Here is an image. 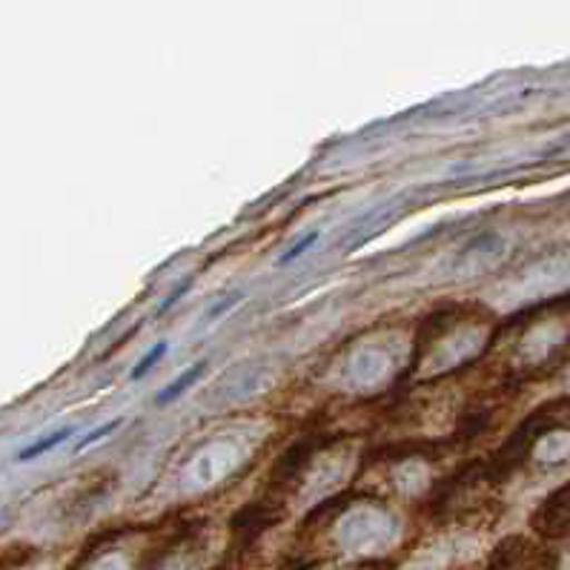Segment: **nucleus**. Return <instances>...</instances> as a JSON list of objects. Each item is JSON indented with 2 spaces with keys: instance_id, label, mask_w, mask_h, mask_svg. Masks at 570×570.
Returning a JSON list of instances; mask_svg holds the SVG:
<instances>
[{
  "instance_id": "1",
  "label": "nucleus",
  "mask_w": 570,
  "mask_h": 570,
  "mask_svg": "<svg viewBox=\"0 0 570 570\" xmlns=\"http://www.w3.org/2000/svg\"><path fill=\"white\" fill-rule=\"evenodd\" d=\"M484 570H559L557 557L528 537H508L493 548Z\"/></svg>"
},
{
  "instance_id": "2",
  "label": "nucleus",
  "mask_w": 570,
  "mask_h": 570,
  "mask_svg": "<svg viewBox=\"0 0 570 570\" xmlns=\"http://www.w3.org/2000/svg\"><path fill=\"white\" fill-rule=\"evenodd\" d=\"M530 528L533 533L548 542H557V539H570V482H564L562 488H557L533 510L530 517Z\"/></svg>"
},
{
  "instance_id": "3",
  "label": "nucleus",
  "mask_w": 570,
  "mask_h": 570,
  "mask_svg": "<svg viewBox=\"0 0 570 570\" xmlns=\"http://www.w3.org/2000/svg\"><path fill=\"white\" fill-rule=\"evenodd\" d=\"M69 436H72V428L55 430L52 436H47V439H41V442H35V444H29V448H23L21 453H18V462H32V459L43 456V453H49V450H55L58 444L67 442Z\"/></svg>"
},
{
  "instance_id": "4",
  "label": "nucleus",
  "mask_w": 570,
  "mask_h": 570,
  "mask_svg": "<svg viewBox=\"0 0 570 570\" xmlns=\"http://www.w3.org/2000/svg\"><path fill=\"white\" fill-rule=\"evenodd\" d=\"M204 367H207V362H198V364H195V367H189L187 373H184V376H178V379H175V382L169 384L167 390H164L161 396H158V404H169V402H175V399L181 396L184 390H187V387H193V384L198 382V379H202Z\"/></svg>"
},
{
  "instance_id": "5",
  "label": "nucleus",
  "mask_w": 570,
  "mask_h": 570,
  "mask_svg": "<svg viewBox=\"0 0 570 570\" xmlns=\"http://www.w3.org/2000/svg\"><path fill=\"white\" fill-rule=\"evenodd\" d=\"M161 356H167V342L155 344V350H153V353H147V356H144L141 362H138V367L132 370V379H141V376H147V373H149V367H153V364L158 362V358H161Z\"/></svg>"
},
{
  "instance_id": "6",
  "label": "nucleus",
  "mask_w": 570,
  "mask_h": 570,
  "mask_svg": "<svg viewBox=\"0 0 570 570\" xmlns=\"http://www.w3.org/2000/svg\"><path fill=\"white\" fill-rule=\"evenodd\" d=\"M316 238H318V233H307V238H304V242H298L296 247H289L287 253H284L282 258H278V264H282V267H287L289 262H296L298 255H304L309 247H313V244H316Z\"/></svg>"
},
{
  "instance_id": "7",
  "label": "nucleus",
  "mask_w": 570,
  "mask_h": 570,
  "mask_svg": "<svg viewBox=\"0 0 570 570\" xmlns=\"http://www.w3.org/2000/svg\"><path fill=\"white\" fill-rule=\"evenodd\" d=\"M118 428H121V419H112V422H107V424H104V428L92 430V433H89L87 439H81V442H78V448H75V450H83V448H89V444L101 442V439L107 436V433H112V430H118Z\"/></svg>"
},
{
  "instance_id": "8",
  "label": "nucleus",
  "mask_w": 570,
  "mask_h": 570,
  "mask_svg": "<svg viewBox=\"0 0 570 570\" xmlns=\"http://www.w3.org/2000/svg\"><path fill=\"white\" fill-rule=\"evenodd\" d=\"M187 289H189V284H181V287L175 289L173 296H169V298H167V302H164L161 313H164V309H169V307H173V304H175V302H178V298H181V296H184V293H187Z\"/></svg>"
},
{
  "instance_id": "9",
  "label": "nucleus",
  "mask_w": 570,
  "mask_h": 570,
  "mask_svg": "<svg viewBox=\"0 0 570 570\" xmlns=\"http://www.w3.org/2000/svg\"><path fill=\"white\" fill-rule=\"evenodd\" d=\"M213 570H233V568H227V564H222V568H213Z\"/></svg>"
}]
</instances>
